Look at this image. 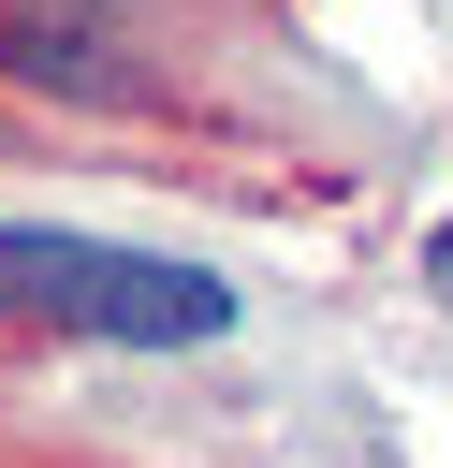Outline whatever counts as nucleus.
<instances>
[{
    "label": "nucleus",
    "mask_w": 453,
    "mask_h": 468,
    "mask_svg": "<svg viewBox=\"0 0 453 468\" xmlns=\"http://www.w3.org/2000/svg\"><path fill=\"white\" fill-rule=\"evenodd\" d=\"M0 307L58 322V336H117V351H190L234 322V292L175 249H117V234H58V219H0Z\"/></svg>",
    "instance_id": "nucleus-1"
},
{
    "label": "nucleus",
    "mask_w": 453,
    "mask_h": 468,
    "mask_svg": "<svg viewBox=\"0 0 453 468\" xmlns=\"http://www.w3.org/2000/svg\"><path fill=\"white\" fill-rule=\"evenodd\" d=\"M424 278H438V292H453V219H438V249H424Z\"/></svg>",
    "instance_id": "nucleus-2"
}]
</instances>
